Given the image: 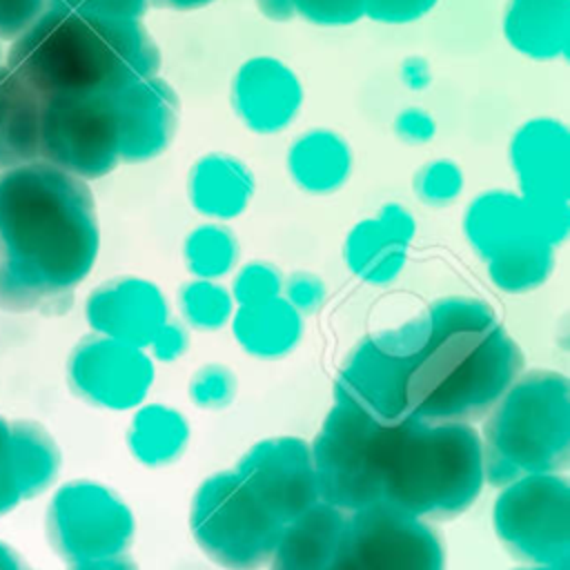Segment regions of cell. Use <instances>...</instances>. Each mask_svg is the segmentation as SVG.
<instances>
[{"label":"cell","instance_id":"21","mask_svg":"<svg viewBox=\"0 0 570 570\" xmlns=\"http://www.w3.org/2000/svg\"><path fill=\"white\" fill-rule=\"evenodd\" d=\"M285 165L298 189L323 196L347 183L354 154L345 136L327 127H314L292 140Z\"/></svg>","mask_w":570,"mask_h":570},{"label":"cell","instance_id":"27","mask_svg":"<svg viewBox=\"0 0 570 570\" xmlns=\"http://www.w3.org/2000/svg\"><path fill=\"white\" fill-rule=\"evenodd\" d=\"M490 281L508 292L521 294L539 287L554 269V247L537 236H528L485 258Z\"/></svg>","mask_w":570,"mask_h":570},{"label":"cell","instance_id":"13","mask_svg":"<svg viewBox=\"0 0 570 570\" xmlns=\"http://www.w3.org/2000/svg\"><path fill=\"white\" fill-rule=\"evenodd\" d=\"M154 376V358L145 347L96 332L80 338L67 358L71 392L105 410L138 407L147 399Z\"/></svg>","mask_w":570,"mask_h":570},{"label":"cell","instance_id":"49","mask_svg":"<svg viewBox=\"0 0 570 570\" xmlns=\"http://www.w3.org/2000/svg\"><path fill=\"white\" fill-rule=\"evenodd\" d=\"M0 62H2V51H0Z\"/></svg>","mask_w":570,"mask_h":570},{"label":"cell","instance_id":"35","mask_svg":"<svg viewBox=\"0 0 570 570\" xmlns=\"http://www.w3.org/2000/svg\"><path fill=\"white\" fill-rule=\"evenodd\" d=\"M281 296L298 312L312 314L325 301V283L309 272H296L287 281H283Z\"/></svg>","mask_w":570,"mask_h":570},{"label":"cell","instance_id":"30","mask_svg":"<svg viewBox=\"0 0 570 570\" xmlns=\"http://www.w3.org/2000/svg\"><path fill=\"white\" fill-rule=\"evenodd\" d=\"M465 187V174L452 158H434L414 176V191L421 203L443 207L454 203Z\"/></svg>","mask_w":570,"mask_h":570},{"label":"cell","instance_id":"28","mask_svg":"<svg viewBox=\"0 0 570 570\" xmlns=\"http://www.w3.org/2000/svg\"><path fill=\"white\" fill-rule=\"evenodd\" d=\"M187 269L194 278H220L236 265L238 243L229 227L209 220L194 227L183 245Z\"/></svg>","mask_w":570,"mask_h":570},{"label":"cell","instance_id":"25","mask_svg":"<svg viewBox=\"0 0 570 570\" xmlns=\"http://www.w3.org/2000/svg\"><path fill=\"white\" fill-rule=\"evenodd\" d=\"M407 247L410 245L394 238L374 216L358 220L347 232L343 256L352 274L367 283L383 285L401 274L407 258Z\"/></svg>","mask_w":570,"mask_h":570},{"label":"cell","instance_id":"7","mask_svg":"<svg viewBox=\"0 0 570 570\" xmlns=\"http://www.w3.org/2000/svg\"><path fill=\"white\" fill-rule=\"evenodd\" d=\"M494 532L528 566H561L570 557V483L563 472L528 474L501 485Z\"/></svg>","mask_w":570,"mask_h":570},{"label":"cell","instance_id":"31","mask_svg":"<svg viewBox=\"0 0 570 570\" xmlns=\"http://www.w3.org/2000/svg\"><path fill=\"white\" fill-rule=\"evenodd\" d=\"M236 396V376L223 363H205L189 379V399L205 410L227 407Z\"/></svg>","mask_w":570,"mask_h":570},{"label":"cell","instance_id":"4","mask_svg":"<svg viewBox=\"0 0 570 570\" xmlns=\"http://www.w3.org/2000/svg\"><path fill=\"white\" fill-rule=\"evenodd\" d=\"M374 461L379 501L425 521L465 512L485 483L481 434L463 421L407 414L381 428Z\"/></svg>","mask_w":570,"mask_h":570},{"label":"cell","instance_id":"20","mask_svg":"<svg viewBox=\"0 0 570 570\" xmlns=\"http://www.w3.org/2000/svg\"><path fill=\"white\" fill-rule=\"evenodd\" d=\"M503 36L525 58H563L570 47V0H508Z\"/></svg>","mask_w":570,"mask_h":570},{"label":"cell","instance_id":"18","mask_svg":"<svg viewBox=\"0 0 570 570\" xmlns=\"http://www.w3.org/2000/svg\"><path fill=\"white\" fill-rule=\"evenodd\" d=\"M85 318L96 334L147 347L169 321V307L156 283L140 276H116L91 289Z\"/></svg>","mask_w":570,"mask_h":570},{"label":"cell","instance_id":"36","mask_svg":"<svg viewBox=\"0 0 570 570\" xmlns=\"http://www.w3.org/2000/svg\"><path fill=\"white\" fill-rule=\"evenodd\" d=\"M22 501L18 472L11 452L9 439V421L0 416V517L11 512Z\"/></svg>","mask_w":570,"mask_h":570},{"label":"cell","instance_id":"32","mask_svg":"<svg viewBox=\"0 0 570 570\" xmlns=\"http://www.w3.org/2000/svg\"><path fill=\"white\" fill-rule=\"evenodd\" d=\"M283 292V276L281 272L263 261H254L243 265L236 272L234 285H232V298L234 305H252L263 303L269 298L281 296Z\"/></svg>","mask_w":570,"mask_h":570},{"label":"cell","instance_id":"15","mask_svg":"<svg viewBox=\"0 0 570 570\" xmlns=\"http://www.w3.org/2000/svg\"><path fill=\"white\" fill-rule=\"evenodd\" d=\"M232 107L254 134L272 136L289 127L303 107V82L276 56L247 58L232 78Z\"/></svg>","mask_w":570,"mask_h":570},{"label":"cell","instance_id":"48","mask_svg":"<svg viewBox=\"0 0 570 570\" xmlns=\"http://www.w3.org/2000/svg\"><path fill=\"white\" fill-rule=\"evenodd\" d=\"M519 570H568V563H561V566H528L525 568H519Z\"/></svg>","mask_w":570,"mask_h":570},{"label":"cell","instance_id":"38","mask_svg":"<svg viewBox=\"0 0 570 570\" xmlns=\"http://www.w3.org/2000/svg\"><path fill=\"white\" fill-rule=\"evenodd\" d=\"M49 0H0V38H18L45 9Z\"/></svg>","mask_w":570,"mask_h":570},{"label":"cell","instance_id":"2","mask_svg":"<svg viewBox=\"0 0 570 570\" xmlns=\"http://www.w3.org/2000/svg\"><path fill=\"white\" fill-rule=\"evenodd\" d=\"M423 318L425 338L407 383L410 414L463 423L485 414L521 374L517 341L472 296L441 298Z\"/></svg>","mask_w":570,"mask_h":570},{"label":"cell","instance_id":"14","mask_svg":"<svg viewBox=\"0 0 570 570\" xmlns=\"http://www.w3.org/2000/svg\"><path fill=\"white\" fill-rule=\"evenodd\" d=\"M236 474L283 525L321 501L312 450L296 436H274L254 443L240 456Z\"/></svg>","mask_w":570,"mask_h":570},{"label":"cell","instance_id":"45","mask_svg":"<svg viewBox=\"0 0 570 570\" xmlns=\"http://www.w3.org/2000/svg\"><path fill=\"white\" fill-rule=\"evenodd\" d=\"M261 13L269 20H276V22H283V20H289L296 16L294 11V4L292 0H256Z\"/></svg>","mask_w":570,"mask_h":570},{"label":"cell","instance_id":"29","mask_svg":"<svg viewBox=\"0 0 570 570\" xmlns=\"http://www.w3.org/2000/svg\"><path fill=\"white\" fill-rule=\"evenodd\" d=\"M178 303L185 321L205 332L227 325L236 309L232 292L212 278H191L185 283Z\"/></svg>","mask_w":570,"mask_h":570},{"label":"cell","instance_id":"24","mask_svg":"<svg viewBox=\"0 0 570 570\" xmlns=\"http://www.w3.org/2000/svg\"><path fill=\"white\" fill-rule=\"evenodd\" d=\"M189 443L187 419L163 403H149L136 410L129 430L127 445L136 461L149 468L169 465L185 452Z\"/></svg>","mask_w":570,"mask_h":570},{"label":"cell","instance_id":"17","mask_svg":"<svg viewBox=\"0 0 570 570\" xmlns=\"http://www.w3.org/2000/svg\"><path fill=\"white\" fill-rule=\"evenodd\" d=\"M120 134V163L160 156L178 127V96L158 73L138 78L114 94Z\"/></svg>","mask_w":570,"mask_h":570},{"label":"cell","instance_id":"3","mask_svg":"<svg viewBox=\"0 0 570 570\" xmlns=\"http://www.w3.org/2000/svg\"><path fill=\"white\" fill-rule=\"evenodd\" d=\"M4 65L40 98L109 96L158 73L160 51L140 20L94 16L49 0L11 40Z\"/></svg>","mask_w":570,"mask_h":570},{"label":"cell","instance_id":"11","mask_svg":"<svg viewBox=\"0 0 570 570\" xmlns=\"http://www.w3.org/2000/svg\"><path fill=\"white\" fill-rule=\"evenodd\" d=\"M136 521L116 490L89 479L65 483L45 517L47 541L71 563L127 552Z\"/></svg>","mask_w":570,"mask_h":570},{"label":"cell","instance_id":"43","mask_svg":"<svg viewBox=\"0 0 570 570\" xmlns=\"http://www.w3.org/2000/svg\"><path fill=\"white\" fill-rule=\"evenodd\" d=\"M67 570H138V566L127 552H120V554H109V557L71 561V563H67Z\"/></svg>","mask_w":570,"mask_h":570},{"label":"cell","instance_id":"1","mask_svg":"<svg viewBox=\"0 0 570 570\" xmlns=\"http://www.w3.org/2000/svg\"><path fill=\"white\" fill-rule=\"evenodd\" d=\"M100 247L87 180L33 160L0 171V309L65 314Z\"/></svg>","mask_w":570,"mask_h":570},{"label":"cell","instance_id":"47","mask_svg":"<svg viewBox=\"0 0 570 570\" xmlns=\"http://www.w3.org/2000/svg\"><path fill=\"white\" fill-rule=\"evenodd\" d=\"M154 2H158V4H163V7H169V9H183V11H187V9L205 7V4H209V2H214V0H154Z\"/></svg>","mask_w":570,"mask_h":570},{"label":"cell","instance_id":"46","mask_svg":"<svg viewBox=\"0 0 570 570\" xmlns=\"http://www.w3.org/2000/svg\"><path fill=\"white\" fill-rule=\"evenodd\" d=\"M0 570H36L16 548L0 541Z\"/></svg>","mask_w":570,"mask_h":570},{"label":"cell","instance_id":"39","mask_svg":"<svg viewBox=\"0 0 570 570\" xmlns=\"http://www.w3.org/2000/svg\"><path fill=\"white\" fill-rule=\"evenodd\" d=\"M76 11L105 16V18H131L140 20L149 0H53Z\"/></svg>","mask_w":570,"mask_h":570},{"label":"cell","instance_id":"33","mask_svg":"<svg viewBox=\"0 0 570 570\" xmlns=\"http://www.w3.org/2000/svg\"><path fill=\"white\" fill-rule=\"evenodd\" d=\"M296 16L323 27H345L365 16V0H292Z\"/></svg>","mask_w":570,"mask_h":570},{"label":"cell","instance_id":"23","mask_svg":"<svg viewBox=\"0 0 570 570\" xmlns=\"http://www.w3.org/2000/svg\"><path fill=\"white\" fill-rule=\"evenodd\" d=\"M229 321L238 345L258 358H281L292 352L303 336V314L283 296L238 305Z\"/></svg>","mask_w":570,"mask_h":570},{"label":"cell","instance_id":"40","mask_svg":"<svg viewBox=\"0 0 570 570\" xmlns=\"http://www.w3.org/2000/svg\"><path fill=\"white\" fill-rule=\"evenodd\" d=\"M187 332L180 323H174V321H165L163 327L151 336L149 341V350H151V358L156 361H174L178 356L185 354L187 350Z\"/></svg>","mask_w":570,"mask_h":570},{"label":"cell","instance_id":"26","mask_svg":"<svg viewBox=\"0 0 570 570\" xmlns=\"http://www.w3.org/2000/svg\"><path fill=\"white\" fill-rule=\"evenodd\" d=\"M9 439L22 501L36 499L58 479L62 465L60 448L53 436L31 419L9 421Z\"/></svg>","mask_w":570,"mask_h":570},{"label":"cell","instance_id":"44","mask_svg":"<svg viewBox=\"0 0 570 570\" xmlns=\"http://www.w3.org/2000/svg\"><path fill=\"white\" fill-rule=\"evenodd\" d=\"M287 570H361V566L354 561L350 546L345 541V546L341 550H336L334 554L305 563V566H296V568H287Z\"/></svg>","mask_w":570,"mask_h":570},{"label":"cell","instance_id":"8","mask_svg":"<svg viewBox=\"0 0 570 570\" xmlns=\"http://www.w3.org/2000/svg\"><path fill=\"white\" fill-rule=\"evenodd\" d=\"M425 338V318L365 336L341 365L334 399L350 403L383 425L410 414L407 383Z\"/></svg>","mask_w":570,"mask_h":570},{"label":"cell","instance_id":"41","mask_svg":"<svg viewBox=\"0 0 570 570\" xmlns=\"http://www.w3.org/2000/svg\"><path fill=\"white\" fill-rule=\"evenodd\" d=\"M376 218L383 223V227L394 236L399 238L401 243L410 245L412 238H414V232H416V223H414V216L401 205V203H385Z\"/></svg>","mask_w":570,"mask_h":570},{"label":"cell","instance_id":"12","mask_svg":"<svg viewBox=\"0 0 570 570\" xmlns=\"http://www.w3.org/2000/svg\"><path fill=\"white\" fill-rule=\"evenodd\" d=\"M347 546L361 570H445V552L430 521L385 501L347 512Z\"/></svg>","mask_w":570,"mask_h":570},{"label":"cell","instance_id":"6","mask_svg":"<svg viewBox=\"0 0 570 570\" xmlns=\"http://www.w3.org/2000/svg\"><path fill=\"white\" fill-rule=\"evenodd\" d=\"M189 525L200 550L227 570L272 563L285 525L249 492L236 470L207 476L194 499Z\"/></svg>","mask_w":570,"mask_h":570},{"label":"cell","instance_id":"19","mask_svg":"<svg viewBox=\"0 0 570 570\" xmlns=\"http://www.w3.org/2000/svg\"><path fill=\"white\" fill-rule=\"evenodd\" d=\"M187 196L198 214L225 223L240 216L252 203L254 174L238 156L209 151L191 165Z\"/></svg>","mask_w":570,"mask_h":570},{"label":"cell","instance_id":"5","mask_svg":"<svg viewBox=\"0 0 570 570\" xmlns=\"http://www.w3.org/2000/svg\"><path fill=\"white\" fill-rule=\"evenodd\" d=\"M490 410L481 434L485 481L505 485L528 474L568 468L570 385L563 374H519Z\"/></svg>","mask_w":570,"mask_h":570},{"label":"cell","instance_id":"42","mask_svg":"<svg viewBox=\"0 0 570 570\" xmlns=\"http://www.w3.org/2000/svg\"><path fill=\"white\" fill-rule=\"evenodd\" d=\"M401 80L412 91H423L432 82V71L425 58L410 56L401 65Z\"/></svg>","mask_w":570,"mask_h":570},{"label":"cell","instance_id":"37","mask_svg":"<svg viewBox=\"0 0 570 570\" xmlns=\"http://www.w3.org/2000/svg\"><path fill=\"white\" fill-rule=\"evenodd\" d=\"M392 129L399 140L405 145H425L436 136V120L430 111L412 105L403 107L392 122Z\"/></svg>","mask_w":570,"mask_h":570},{"label":"cell","instance_id":"34","mask_svg":"<svg viewBox=\"0 0 570 570\" xmlns=\"http://www.w3.org/2000/svg\"><path fill=\"white\" fill-rule=\"evenodd\" d=\"M439 0H365V16L383 24H407L434 9Z\"/></svg>","mask_w":570,"mask_h":570},{"label":"cell","instance_id":"9","mask_svg":"<svg viewBox=\"0 0 570 570\" xmlns=\"http://www.w3.org/2000/svg\"><path fill=\"white\" fill-rule=\"evenodd\" d=\"M383 423L350 403L334 401L312 450L318 499L354 512L381 499L376 476V439Z\"/></svg>","mask_w":570,"mask_h":570},{"label":"cell","instance_id":"10","mask_svg":"<svg viewBox=\"0 0 570 570\" xmlns=\"http://www.w3.org/2000/svg\"><path fill=\"white\" fill-rule=\"evenodd\" d=\"M40 160L82 180L114 171L120 163L114 94L42 98Z\"/></svg>","mask_w":570,"mask_h":570},{"label":"cell","instance_id":"22","mask_svg":"<svg viewBox=\"0 0 570 570\" xmlns=\"http://www.w3.org/2000/svg\"><path fill=\"white\" fill-rule=\"evenodd\" d=\"M463 234L483 261L517 240L537 236L530 223L528 203L519 191L508 189H488L479 194L465 209Z\"/></svg>","mask_w":570,"mask_h":570},{"label":"cell","instance_id":"16","mask_svg":"<svg viewBox=\"0 0 570 570\" xmlns=\"http://www.w3.org/2000/svg\"><path fill=\"white\" fill-rule=\"evenodd\" d=\"M510 167L519 194L532 203H568L570 131L552 116L525 120L510 138Z\"/></svg>","mask_w":570,"mask_h":570}]
</instances>
